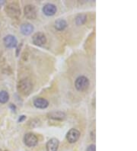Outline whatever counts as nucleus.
<instances>
[{"mask_svg": "<svg viewBox=\"0 0 137 151\" xmlns=\"http://www.w3.org/2000/svg\"><path fill=\"white\" fill-rule=\"evenodd\" d=\"M75 86L79 91H83L89 87V81L85 76H79L75 80Z\"/></svg>", "mask_w": 137, "mask_h": 151, "instance_id": "f257e3e1", "label": "nucleus"}, {"mask_svg": "<svg viewBox=\"0 0 137 151\" xmlns=\"http://www.w3.org/2000/svg\"><path fill=\"white\" fill-rule=\"evenodd\" d=\"M24 141L25 145L28 147H35L37 144V142H38L37 137L33 134H27L24 136Z\"/></svg>", "mask_w": 137, "mask_h": 151, "instance_id": "f03ea898", "label": "nucleus"}, {"mask_svg": "<svg viewBox=\"0 0 137 151\" xmlns=\"http://www.w3.org/2000/svg\"><path fill=\"white\" fill-rule=\"evenodd\" d=\"M79 137H80V133L79 131H77L76 129H71L70 131L67 133L66 135L67 141L71 143L76 142L79 140Z\"/></svg>", "mask_w": 137, "mask_h": 151, "instance_id": "7ed1b4c3", "label": "nucleus"}, {"mask_svg": "<svg viewBox=\"0 0 137 151\" xmlns=\"http://www.w3.org/2000/svg\"><path fill=\"white\" fill-rule=\"evenodd\" d=\"M33 42L34 44L37 45V46H42L46 43V37L43 33H36L35 35L33 36Z\"/></svg>", "mask_w": 137, "mask_h": 151, "instance_id": "20e7f679", "label": "nucleus"}, {"mask_svg": "<svg viewBox=\"0 0 137 151\" xmlns=\"http://www.w3.org/2000/svg\"><path fill=\"white\" fill-rule=\"evenodd\" d=\"M4 44L7 47L9 48H13L17 46L18 41H17L16 38L12 36V35H7L4 38Z\"/></svg>", "mask_w": 137, "mask_h": 151, "instance_id": "39448f33", "label": "nucleus"}, {"mask_svg": "<svg viewBox=\"0 0 137 151\" xmlns=\"http://www.w3.org/2000/svg\"><path fill=\"white\" fill-rule=\"evenodd\" d=\"M24 14L25 16L29 19H34L36 18V10L33 6L28 5L24 8Z\"/></svg>", "mask_w": 137, "mask_h": 151, "instance_id": "423d86ee", "label": "nucleus"}, {"mask_svg": "<svg viewBox=\"0 0 137 151\" xmlns=\"http://www.w3.org/2000/svg\"><path fill=\"white\" fill-rule=\"evenodd\" d=\"M43 12L47 16H52L57 12V7L53 4H46L43 8Z\"/></svg>", "mask_w": 137, "mask_h": 151, "instance_id": "0eeeda50", "label": "nucleus"}, {"mask_svg": "<svg viewBox=\"0 0 137 151\" xmlns=\"http://www.w3.org/2000/svg\"><path fill=\"white\" fill-rule=\"evenodd\" d=\"M59 147V141L56 138H52L46 143V150L57 151Z\"/></svg>", "mask_w": 137, "mask_h": 151, "instance_id": "6e6552de", "label": "nucleus"}, {"mask_svg": "<svg viewBox=\"0 0 137 151\" xmlns=\"http://www.w3.org/2000/svg\"><path fill=\"white\" fill-rule=\"evenodd\" d=\"M34 106L38 108H46L48 106V102L43 98H37L34 101Z\"/></svg>", "mask_w": 137, "mask_h": 151, "instance_id": "1a4fd4ad", "label": "nucleus"}, {"mask_svg": "<svg viewBox=\"0 0 137 151\" xmlns=\"http://www.w3.org/2000/svg\"><path fill=\"white\" fill-rule=\"evenodd\" d=\"M34 31V27L32 25L26 23V24H23L21 26V31L24 35H30L32 31Z\"/></svg>", "mask_w": 137, "mask_h": 151, "instance_id": "9d476101", "label": "nucleus"}, {"mask_svg": "<svg viewBox=\"0 0 137 151\" xmlns=\"http://www.w3.org/2000/svg\"><path fill=\"white\" fill-rule=\"evenodd\" d=\"M30 88H31V86L28 80H22L19 85V89H21L22 93H24V94L28 92L30 90Z\"/></svg>", "mask_w": 137, "mask_h": 151, "instance_id": "9b49d317", "label": "nucleus"}, {"mask_svg": "<svg viewBox=\"0 0 137 151\" xmlns=\"http://www.w3.org/2000/svg\"><path fill=\"white\" fill-rule=\"evenodd\" d=\"M8 14L12 17H17L20 15V10L17 6L12 4L8 7Z\"/></svg>", "mask_w": 137, "mask_h": 151, "instance_id": "f8f14e48", "label": "nucleus"}, {"mask_svg": "<svg viewBox=\"0 0 137 151\" xmlns=\"http://www.w3.org/2000/svg\"><path fill=\"white\" fill-rule=\"evenodd\" d=\"M67 24L66 21L63 19H58V20L56 21L55 22V28L59 30V31H62L63 29H65V28L66 27Z\"/></svg>", "mask_w": 137, "mask_h": 151, "instance_id": "ddd939ff", "label": "nucleus"}, {"mask_svg": "<svg viewBox=\"0 0 137 151\" xmlns=\"http://www.w3.org/2000/svg\"><path fill=\"white\" fill-rule=\"evenodd\" d=\"M50 118L53 119H58V120H62L65 118V114L61 112H53L50 114Z\"/></svg>", "mask_w": 137, "mask_h": 151, "instance_id": "4468645a", "label": "nucleus"}, {"mask_svg": "<svg viewBox=\"0 0 137 151\" xmlns=\"http://www.w3.org/2000/svg\"><path fill=\"white\" fill-rule=\"evenodd\" d=\"M9 96L8 92L6 91H2L0 92V103H6L8 101Z\"/></svg>", "mask_w": 137, "mask_h": 151, "instance_id": "2eb2a0df", "label": "nucleus"}, {"mask_svg": "<svg viewBox=\"0 0 137 151\" xmlns=\"http://www.w3.org/2000/svg\"><path fill=\"white\" fill-rule=\"evenodd\" d=\"M86 19H87V17L85 15H84V14L79 15H78L76 18V24L79 25H82V24H84V23L85 22Z\"/></svg>", "mask_w": 137, "mask_h": 151, "instance_id": "dca6fc26", "label": "nucleus"}, {"mask_svg": "<svg viewBox=\"0 0 137 151\" xmlns=\"http://www.w3.org/2000/svg\"><path fill=\"white\" fill-rule=\"evenodd\" d=\"M87 151H96V150H95V145L92 144L91 145V146H89V147L88 148V150H87Z\"/></svg>", "mask_w": 137, "mask_h": 151, "instance_id": "f3484780", "label": "nucleus"}, {"mask_svg": "<svg viewBox=\"0 0 137 151\" xmlns=\"http://www.w3.org/2000/svg\"><path fill=\"white\" fill-rule=\"evenodd\" d=\"M24 119H25V116H24V115H22V116H21V118H19V120H18V121L19 122H21V121H22Z\"/></svg>", "mask_w": 137, "mask_h": 151, "instance_id": "a211bd4d", "label": "nucleus"}, {"mask_svg": "<svg viewBox=\"0 0 137 151\" xmlns=\"http://www.w3.org/2000/svg\"><path fill=\"white\" fill-rule=\"evenodd\" d=\"M0 151H1V150H0Z\"/></svg>", "mask_w": 137, "mask_h": 151, "instance_id": "6ab92c4d", "label": "nucleus"}]
</instances>
